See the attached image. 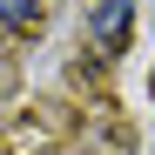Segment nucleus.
I'll return each mask as SVG.
<instances>
[{
    "label": "nucleus",
    "mask_w": 155,
    "mask_h": 155,
    "mask_svg": "<svg viewBox=\"0 0 155 155\" xmlns=\"http://www.w3.org/2000/svg\"><path fill=\"white\" fill-rule=\"evenodd\" d=\"M128 20H135V0H101L88 27H94L101 47H121V41H128Z\"/></svg>",
    "instance_id": "f257e3e1"
},
{
    "label": "nucleus",
    "mask_w": 155,
    "mask_h": 155,
    "mask_svg": "<svg viewBox=\"0 0 155 155\" xmlns=\"http://www.w3.org/2000/svg\"><path fill=\"white\" fill-rule=\"evenodd\" d=\"M0 20H7V27H34V20H41V0H0Z\"/></svg>",
    "instance_id": "f03ea898"
}]
</instances>
